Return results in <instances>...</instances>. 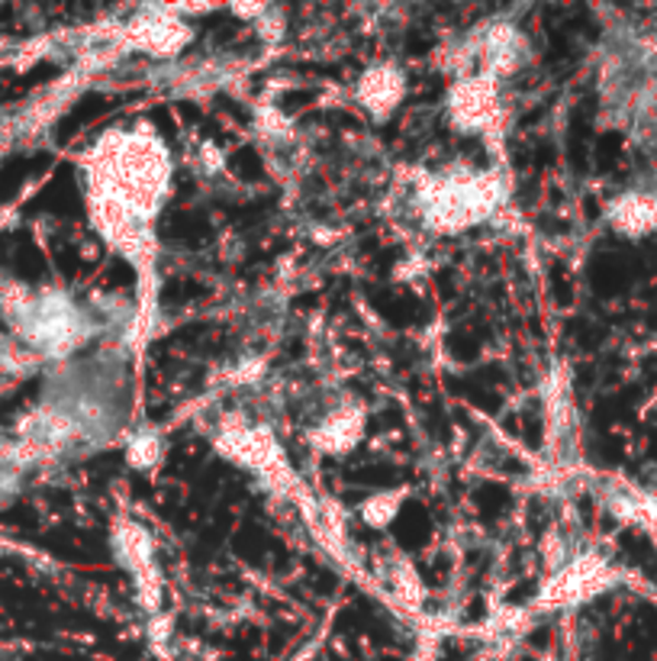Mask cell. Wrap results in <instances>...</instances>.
Wrapping results in <instances>:
<instances>
[{
  "instance_id": "obj_1",
  "label": "cell",
  "mask_w": 657,
  "mask_h": 661,
  "mask_svg": "<svg viewBox=\"0 0 657 661\" xmlns=\"http://www.w3.org/2000/svg\"><path fill=\"white\" fill-rule=\"evenodd\" d=\"M618 223H622V230H628L635 236L651 233L657 230V201L655 198H628L618 207Z\"/></svg>"
}]
</instances>
